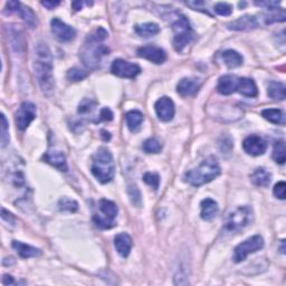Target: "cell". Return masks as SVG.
Wrapping results in <instances>:
<instances>
[{
    "mask_svg": "<svg viewBox=\"0 0 286 286\" xmlns=\"http://www.w3.org/2000/svg\"><path fill=\"white\" fill-rule=\"evenodd\" d=\"M143 181L147 185L151 186L154 190H157L159 188V185H160V177L154 172H147L143 176Z\"/></svg>",
    "mask_w": 286,
    "mask_h": 286,
    "instance_id": "36",
    "label": "cell"
},
{
    "mask_svg": "<svg viewBox=\"0 0 286 286\" xmlns=\"http://www.w3.org/2000/svg\"><path fill=\"white\" fill-rule=\"evenodd\" d=\"M11 245H12L13 250L17 252V254L19 255L21 259H30V257L39 256L41 253L38 248L27 245V244H24L18 241H13Z\"/></svg>",
    "mask_w": 286,
    "mask_h": 286,
    "instance_id": "23",
    "label": "cell"
},
{
    "mask_svg": "<svg viewBox=\"0 0 286 286\" xmlns=\"http://www.w3.org/2000/svg\"><path fill=\"white\" fill-rule=\"evenodd\" d=\"M113 120V113L110 109L107 107H103V109L100 111V114H98V119H97V123L101 121H112Z\"/></svg>",
    "mask_w": 286,
    "mask_h": 286,
    "instance_id": "43",
    "label": "cell"
},
{
    "mask_svg": "<svg viewBox=\"0 0 286 286\" xmlns=\"http://www.w3.org/2000/svg\"><path fill=\"white\" fill-rule=\"evenodd\" d=\"M253 210L250 206H241V207L229 213L225 219L223 234H236L245 228L252 223Z\"/></svg>",
    "mask_w": 286,
    "mask_h": 286,
    "instance_id": "6",
    "label": "cell"
},
{
    "mask_svg": "<svg viewBox=\"0 0 286 286\" xmlns=\"http://www.w3.org/2000/svg\"><path fill=\"white\" fill-rule=\"evenodd\" d=\"M223 59L224 63L227 65L229 68H235L241 66L243 64V56L238 53V51L234 49H227L223 53Z\"/></svg>",
    "mask_w": 286,
    "mask_h": 286,
    "instance_id": "28",
    "label": "cell"
},
{
    "mask_svg": "<svg viewBox=\"0 0 286 286\" xmlns=\"http://www.w3.org/2000/svg\"><path fill=\"white\" fill-rule=\"evenodd\" d=\"M262 116L271 123L285 125V113L280 109H267L262 112Z\"/></svg>",
    "mask_w": 286,
    "mask_h": 286,
    "instance_id": "27",
    "label": "cell"
},
{
    "mask_svg": "<svg viewBox=\"0 0 286 286\" xmlns=\"http://www.w3.org/2000/svg\"><path fill=\"white\" fill-rule=\"evenodd\" d=\"M44 159L46 162H48L49 165L58 169L59 171H67V162L65 154L62 151L58 150H49L48 152L45 153Z\"/></svg>",
    "mask_w": 286,
    "mask_h": 286,
    "instance_id": "19",
    "label": "cell"
},
{
    "mask_svg": "<svg viewBox=\"0 0 286 286\" xmlns=\"http://www.w3.org/2000/svg\"><path fill=\"white\" fill-rule=\"evenodd\" d=\"M107 37V31L104 28L97 29L87 36L83 47L79 50V58L86 67L95 69L100 66L103 56L109 54L110 49L102 44V41Z\"/></svg>",
    "mask_w": 286,
    "mask_h": 286,
    "instance_id": "2",
    "label": "cell"
},
{
    "mask_svg": "<svg viewBox=\"0 0 286 286\" xmlns=\"http://www.w3.org/2000/svg\"><path fill=\"white\" fill-rule=\"evenodd\" d=\"M229 30H236V31H246L252 30L259 27V21H257L254 16L245 15L243 17H239L238 19L229 22L227 25Z\"/></svg>",
    "mask_w": 286,
    "mask_h": 286,
    "instance_id": "17",
    "label": "cell"
},
{
    "mask_svg": "<svg viewBox=\"0 0 286 286\" xmlns=\"http://www.w3.org/2000/svg\"><path fill=\"white\" fill-rule=\"evenodd\" d=\"M142 148L147 153H159L162 150V143L156 138H150L145 140Z\"/></svg>",
    "mask_w": 286,
    "mask_h": 286,
    "instance_id": "31",
    "label": "cell"
},
{
    "mask_svg": "<svg viewBox=\"0 0 286 286\" xmlns=\"http://www.w3.org/2000/svg\"><path fill=\"white\" fill-rule=\"evenodd\" d=\"M285 90L286 87L281 82H271L267 87V94L271 98L278 101L285 100Z\"/></svg>",
    "mask_w": 286,
    "mask_h": 286,
    "instance_id": "29",
    "label": "cell"
},
{
    "mask_svg": "<svg viewBox=\"0 0 286 286\" xmlns=\"http://www.w3.org/2000/svg\"><path fill=\"white\" fill-rule=\"evenodd\" d=\"M200 207H201V213H200L201 218L204 220H207V222L214 219L216 217V215L219 212L218 204L212 198L204 199L201 201Z\"/></svg>",
    "mask_w": 286,
    "mask_h": 286,
    "instance_id": "21",
    "label": "cell"
},
{
    "mask_svg": "<svg viewBox=\"0 0 286 286\" xmlns=\"http://www.w3.org/2000/svg\"><path fill=\"white\" fill-rule=\"evenodd\" d=\"M91 171L102 184H106V182H110L113 179L115 163L109 149L102 147L97 150L92 159Z\"/></svg>",
    "mask_w": 286,
    "mask_h": 286,
    "instance_id": "4",
    "label": "cell"
},
{
    "mask_svg": "<svg viewBox=\"0 0 286 286\" xmlns=\"http://www.w3.org/2000/svg\"><path fill=\"white\" fill-rule=\"evenodd\" d=\"M186 4L188 7L192 8L194 10H198V11H203V12H206V13H208V15H210V13L208 12L207 10V7H206V3L204 1H199V0H195V1H187Z\"/></svg>",
    "mask_w": 286,
    "mask_h": 286,
    "instance_id": "40",
    "label": "cell"
},
{
    "mask_svg": "<svg viewBox=\"0 0 286 286\" xmlns=\"http://www.w3.org/2000/svg\"><path fill=\"white\" fill-rule=\"evenodd\" d=\"M58 207L63 212H68V213H75L78 209V204L76 201L67 198V197H63L58 201Z\"/></svg>",
    "mask_w": 286,
    "mask_h": 286,
    "instance_id": "33",
    "label": "cell"
},
{
    "mask_svg": "<svg viewBox=\"0 0 286 286\" xmlns=\"http://www.w3.org/2000/svg\"><path fill=\"white\" fill-rule=\"evenodd\" d=\"M1 217H2V219L3 220H6V222H8L9 224H15V222H16V219H15V217H13V216L10 214V213H8L6 209L4 208H2L1 209Z\"/></svg>",
    "mask_w": 286,
    "mask_h": 286,
    "instance_id": "44",
    "label": "cell"
},
{
    "mask_svg": "<svg viewBox=\"0 0 286 286\" xmlns=\"http://www.w3.org/2000/svg\"><path fill=\"white\" fill-rule=\"evenodd\" d=\"M239 78L235 75H224L219 78L217 84V91L223 95H231L237 92Z\"/></svg>",
    "mask_w": 286,
    "mask_h": 286,
    "instance_id": "18",
    "label": "cell"
},
{
    "mask_svg": "<svg viewBox=\"0 0 286 286\" xmlns=\"http://www.w3.org/2000/svg\"><path fill=\"white\" fill-rule=\"evenodd\" d=\"M102 133H103V134H102V137L104 138L105 141H107V140H110V139H111V135H110V133H109V132H106V131L103 130V131H102Z\"/></svg>",
    "mask_w": 286,
    "mask_h": 286,
    "instance_id": "48",
    "label": "cell"
},
{
    "mask_svg": "<svg viewBox=\"0 0 286 286\" xmlns=\"http://www.w3.org/2000/svg\"><path fill=\"white\" fill-rule=\"evenodd\" d=\"M87 75L88 74L85 71H83V69L74 67V68L68 69L66 77L69 82H79V81H82V79L86 78Z\"/></svg>",
    "mask_w": 286,
    "mask_h": 286,
    "instance_id": "35",
    "label": "cell"
},
{
    "mask_svg": "<svg viewBox=\"0 0 286 286\" xmlns=\"http://www.w3.org/2000/svg\"><path fill=\"white\" fill-rule=\"evenodd\" d=\"M137 53L140 57L148 59L154 64H162L167 60L166 51L160 47H157V46H142V47L138 48Z\"/></svg>",
    "mask_w": 286,
    "mask_h": 286,
    "instance_id": "14",
    "label": "cell"
},
{
    "mask_svg": "<svg viewBox=\"0 0 286 286\" xmlns=\"http://www.w3.org/2000/svg\"><path fill=\"white\" fill-rule=\"evenodd\" d=\"M37 109L30 102L21 103L16 112V125L19 131H25L36 119Z\"/></svg>",
    "mask_w": 286,
    "mask_h": 286,
    "instance_id": "9",
    "label": "cell"
},
{
    "mask_svg": "<svg viewBox=\"0 0 286 286\" xmlns=\"http://www.w3.org/2000/svg\"><path fill=\"white\" fill-rule=\"evenodd\" d=\"M167 16H170V22L173 29V47L177 51H182L187 45L191 43L192 38H194V30L189 24V21L187 18L178 12L168 13Z\"/></svg>",
    "mask_w": 286,
    "mask_h": 286,
    "instance_id": "5",
    "label": "cell"
},
{
    "mask_svg": "<svg viewBox=\"0 0 286 286\" xmlns=\"http://www.w3.org/2000/svg\"><path fill=\"white\" fill-rule=\"evenodd\" d=\"M134 31L137 35L143 38H149V37H153L160 32V27L154 22H145V24H139L135 25Z\"/></svg>",
    "mask_w": 286,
    "mask_h": 286,
    "instance_id": "25",
    "label": "cell"
},
{
    "mask_svg": "<svg viewBox=\"0 0 286 286\" xmlns=\"http://www.w3.org/2000/svg\"><path fill=\"white\" fill-rule=\"evenodd\" d=\"M215 11L220 16H229L233 11V6L227 2H218L215 4Z\"/></svg>",
    "mask_w": 286,
    "mask_h": 286,
    "instance_id": "39",
    "label": "cell"
},
{
    "mask_svg": "<svg viewBox=\"0 0 286 286\" xmlns=\"http://www.w3.org/2000/svg\"><path fill=\"white\" fill-rule=\"evenodd\" d=\"M285 188H286V185H285L284 181H280L274 186L273 192H274L276 198L282 199V200L285 199Z\"/></svg>",
    "mask_w": 286,
    "mask_h": 286,
    "instance_id": "41",
    "label": "cell"
},
{
    "mask_svg": "<svg viewBox=\"0 0 286 286\" xmlns=\"http://www.w3.org/2000/svg\"><path fill=\"white\" fill-rule=\"evenodd\" d=\"M251 180L257 187H266L270 185L272 175L265 168H257L251 175Z\"/></svg>",
    "mask_w": 286,
    "mask_h": 286,
    "instance_id": "24",
    "label": "cell"
},
{
    "mask_svg": "<svg viewBox=\"0 0 286 286\" xmlns=\"http://www.w3.org/2000/svg\"><path fill=\"white\" fill-rule=\"evenodd\" d=\"M59 3H60L59 1H41V4H43V6L47 9H49V10L54 9L55 7H57Z\"/></svg>",
    "mask_w": 286,
    "mask_h": 286,
    "instance_id": "45",
    "label": "cell"
},
{
    "mask_svg": "<svg viewBox=\"0 0 286 286\" xmlns=\"http://www.w3.org/2000/svg\"><path fill=\"white\" fill-rule=\"evenodd\" d=\"M6 10L4 12H9V13H18V15L20 16V18L22 20H24L26 24L34 28L37 26V18L36 15L34 13V11L31 10L30 8H28L24 4H21L20 2L18 1H9L6 3Z\"/></svg>",
    "mask_w": 286,
    "mask_h": 286,
    "instance_id": "11",
    "label": "cell"
},
{
    "mask_svg": "<svg viewBox=\"0 0 286 286\" xmlns=\"http://www.w3.org/2000/svg\"><path fill=\"white\" fill-rule=\"evenodd\" d=\"M34 71L41 91L46 94L53 92L55 82L53 75V57L48 46L44 43L36 45L34 53Z\"/></svg>",
    "mask_w": 286,
    "mask_h": 286,
    "instance_id": "1",
    "label": "cell"
},
{
    "mask_svg": "<svg viewBox=\"0 0 286 286\" xmlns=\"http://www.w3.org/2000/svg\"><path fill=\"white\" fill-rule=\"evenodd\" d=\"M281 253H282V254H284V241H282V247H281Z\"/></svg>",
    "mask_w": 286,
    "mask_h": 286,
    "instance_id": "49",
    "label": "cell"
},
{
    "mask_svg": "<svg viewBox=\"0 0 286 286\" xmlns=\"http://www.w3.org/2000/svg\"><path fill=\"white\" fill-rule=\"evenodd\" d=\"M285 11L284 9H276V10H271L270 13L265 15L266 24H273V22H283L285 21Z\"/></svg>",
    "mask_w": 286,
    "mask_h": 286,
    "instance_id": "32",
    "label": "cell"
},
{
    "mask_svg": "<svg viewBox=\"0 0 286 286\" xmlns=\"http://www.w3.org/2000/svg\"><path fill=\"white\" fill-rule=\"evenodd\" d=\"M285 143L283 140H280V141L276 142L274 144L273 149V159L276 163L279 165H284L285 162Z\"/></svg>",
    "mask_w": 286,
    "mask_h": 286,
    "instance_id": "30",
    "label": "cell"
},
{
    "mask_svg": "<svg viewBox=\"0 0 286 286\" xmlns=\"http://www.w3.org/2000/svg\"><path fill=\"white\" fill-rule=\"evenodd\" d=\"M264 247V239L260 235H255L251 238L246 239L245 242L239 244V245L234 251V262L241 263L246 260V257L261 251Z\"/></svg>",
    "mask_w": 286,
    "mask_h": 286,
    "instance_id": "8",
    "label": "cell"
},
{
    "mask_svg": "<svg viewBox=\"0 0 286 286\" xmlns=\"http://www.w3.org/2000/svg\"><path fill=\"white\" fill-rule=\"evenodd\" d=\"M132 238L125 233H121L114 238V246L116 248V252H118L123 259L130 255V252L132 250Z\"/></svg>",
    "mask_w": 286,
    "mask_h": 286,
    "instance_id": "20",
    "label": "cell"
},
{
    "mask_svg": "<svg viewBox=\"0 0 286 286\" xmlns=\"http://www.w3.org/2000/svg\"><path fill=\"white\" fill-rule=\"evenodd\" d=\"M256 6L263 7L267 9V10H276L278 9V6L281 4V1H255L254 2Z\"/></svg>",
    "mask_w": 286,
    "mask_h": 286,
    "instance_id": "42",
    "label": "cell"
},
{
    "mask_svg": "<svg viewBox=\"0 0 286 286\" xmlns=\"http://www.w3.org/2000/svg\"><path fill=\"white\" fill-rule=\"evenodd\" d=\"M1 147L4 148L9 142V132H8V122L6 116L1 114Z\"/></svg>",
    "mask_w": 286,
    "mask_h": 286,
    "instance_id": "38",
    "label": "cell"
},
{
    "mask_svg": "<svg viewBox=\"0 0 286 286\" xmlns=\"http://www.w3.org/2000/svg\"><path fill=\"white\" fill-rule=\"evenodd\" d=\"M50 26L53 34L56 36V38L59 39L60 41L72 40L74 39L75 35H76V31H75L72 26L65 24L64 21L58 19V18H54V19L50 21Z\"/></svg>",
    "mask_w": 286,
    "mask_h": 286,
    "instance_id": "15",
    "label": "cell"
},
{
    "mask_svg": "<svg viewBox=\"0 0 286 286\" xmlns=\"http://www.w3.org/2000/svg\"><path fill=\"white\" fill-rule=\"evenodd\" d=\"M243 149L247 154L253 157H259L264 154L267 149V143L260 135L253 134L243 141Z\"/></svg>",
    "mask_w": 286,
    "mask_h": 286,
    "instance_id": "12",
    "label": "cell"
},
{
    "mask_svg": "<svg viewBox=\"0 0 286 286\" xmlns=\"http://www.w3.org/2000/svg\"><path fill=\"white\" fill-rule=\"evenodd\" d=\"M125 120H126V124H128V128L130 129V131H132V132H137L144 120V115L138 110H132L126 113Z\"/></svg>",
    "mask_w": 286,
    "mask_h": 286,
    "instance_id": "26",
    "label": "cell"
},
{
    "mask_svg": "<svg viewBox=\"0 0 286 286\" xmlns=\"http://www.w3.org/2000/svg\"><path fill=\"white\" fill-rule=\"evenodd\" d=\"M201 87V81L198 78H182L181 81L178 83L177 85V92L179 93L181 96L188 97L195 95L197 92L199 91Z\"/></svg>",
    "mask_w": 286,
    "mask_h": 286,
    "instance_id": "16",
    "label": "cell"
},
{
    "mask_svg": "<svg viewBox=\"0 0 286 286\" xmlns=\"http://www.w3.org/2000/svg\"><path fill=\"white\" fill-rule=\"evenodd\" d=\"M83 4H84L83 1H73L72 2V6H73V9L75 11H78L79 9H82Z\"/></svg>",
    "mask_w": 286,
    "mask_h": 286,
    "instance_id": "47",
    "label": "cell"
},
{
    "mask_svg": "<svg viewBox=\"0 0 286 286\" xmlns=\"http://www.w3.org/2000/svg\"><path fill=\"white\" fill-rule=\"evenodd\" d=\"M96 103L94 101L90 100V98H84V100L79 103L78 106V114L81 115H88L91 114L95 109Z\"/></svg>",
    "mask_w": 286,
    "mask_h": 286,
    "instance_id": "34",
    "label": "cell"
},
{
    "mask_svg": "<svg viewBox=\"0 0 286 286\" xmlns=\"http://www.w3.org/2000/svg\"><path fill=\"white\" fill-rule=\"evenodd\" d=\"M154 110H156V113L159 120H161L163 122L171 121L176 113L175 103H173L170 97L167 96L159 98L156 102V104H154Z\"/></svg>",
    "mask_w": 286,
    "mask_h": 286,
    "instance_id": "13",
    "label": "cell"
},
{
    "mask_svg": "<svg viewBox=\"0 0 286 286\" xmlns=\"http://www.w3.org/2000/svg\"><path fill=\"white\" fill-rule=\"evenodd\" d=\"M116 216H118V206L111 200L101 199L98 203V213L93 216V222L97 227L110 229L115 226Z\"/></svg>",
    "mask_w": 286,
    "mask_h": 286,
    "instance_id": "7",
    "label": "cell"
},
{
    "mask_svg": "<svg viewBox=\"0 0 286 286\" xmlns=\"http://www.w3.org/2000/svg\"><path fill=\"white\" fill-rule=\"evenodd\" d=\"M112 74L122 78H135L141 73V67L124 59H115L111 65Z\"/></svg>",
    "mask_w": 286,
    "mask_h": 286,
    "instance_id": "10",
    "label": "cell"
},
{
    "mask_svg": "<svg viewBox=\"0 0 286 286\" xmlns=\"http://www.w3.org/2000/svg\"><path fill=\"white\" fill-rule=\"evenodd\" d=\"M128 194L131 199V203H132L134 206H137V207H140L142 203V199H141V194H140L138 187L133 186V185L129 186Z\"/></svg>",
    "mask_w": 286,
    "mask_h": 286,
    "instance_id": "37",
    "label": "cell"
},
{
    "mask_svg": "<svg viewBox=\"0 0 286 286\" xmlns=\"http://www.w3.org/2000/svg\"><path fill=\"white\" fill-rule=\"evenodd\" d=\"M237 91L241 93L242 95L247 97H256L259 95V90H257L255 82L253 81L252 78L248 77L239 78Z\"/></svg>",
    "mask_w": 286,
    "mask_h": 286,
    "instance_id": "22",
    "label": "cell"
},
{
    "mask_svg": "<svg viewBox=\"0 0 286 286\" xmlns=\"http://www.w3.org/2000/svg\"><path fill=\"white\" fill-rule=\"evenodd\" d=\"M2 284H3V285L13 284L12 276H10V275H3V278H2Z\"/></svg>",
    "mask_w": 286,
    "mask_h": 286,
    "instance_id": "46",
    "label": "cell"
},
{
    "mask_svg": "<svg viewBox=\"0 0 286 286\" xmlns=\"http://www.w3.org/2000/svg\"><path fill=\"white\" fill-rule=\"evenodd\" d=\"M219 175L220 167L217 159L215 157H208L198 167L186 172L185 180L191 186L199 187L208 184Z\"/></svg>",
    "mask_w": 286,
    "mask_h": 286,
    "instance_id": "3",
    "label": "cell"
}]
</instances>
